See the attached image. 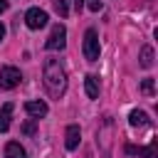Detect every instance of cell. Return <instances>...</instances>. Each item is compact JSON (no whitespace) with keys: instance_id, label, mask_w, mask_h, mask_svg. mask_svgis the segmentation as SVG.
<instances>
[{"instance_id":"obj_1","label":"cell","mask_w":158,"mask_h":158,"mask_svg":"<svg viewBox=\"0 0 158 158\" xmlns=\"http://www.w3.org/2000/svg\"><path fill=\"white\" fill-rule=\"evenodd\" d=\"M42 81H44V89L49 91V96L59 99L64 96L67 91V72H64V64L59 59H47L44 67H42Z\"/></svg>"},{"instance_id":"obj_2","label":"cell","mask_w":158,"mask_h":158,"mask_svg":"<svg viewBox=\"0 0 158 158\" xmlns=\"http://www.w3.org/2000/svg\"><path fill=\"white\" fill-rule=\"evenodd\" d=\"M81 52H84V59L89 62H96L99 54H101V44H99V35L94 27H89L84 32V44H81Z\"/></svg>"},{"instance_id":"obj_3","label":"cell","mask_w":158,"mask_h":158,"mask_svg":"<svg viewBox=\"0 0 158 158\" xmlns=\"http://www.w3.org/2000/svg\"><path fill=\"white\" fill-rule=\"evenodd\" d=\"M64 44H67V27L64 25H54L49 37H47V42H44V47L49 52H57V49H64Z\"/></svg>"},{"instance_id":"obj_4","label":"cell","mask_w":158,"mask_h":158,"mask_svg":"<svg viewBox=\"0 0 158 158\" xmlns=\"http://www.w3.org/2000/svg\"><path fill=\"white\" fill-rule=\"evenodd\" d=\"M20 81H22V74H20L17 67H2V69H0V86L15 89Z\"/></svg>"},{"instance_id":"obj_5","label":"cell","mask_w":158,"mask_h":158,"mask_svg":"<svg viewBox=\"0 0 158 158\" xmlns=\"http://www.w3.org/2000/svg\"><path fill=\"white\" fill-rule=\"evenodd\" d=\"M47 12L44 10H40V7H30L27 12H25V22H27V27L30 30H40V27H44L47 25Z\"/></svg>"},{"instance_id":"obj_6","label":"cell","mask_w":158,"mask_h":158,"mask_svg":"<svg viewBox=\"0 0 158 158\" xmlns=\"http://www.w3.org/2000/svg\"><path fill=\"white\" fill-rule=\"evenodd\" d=\"M79 138H81L79 126H77V123H69V126H67V133H64V146H67L69 151H74V148L79 146Z\"/></svg>"},{"instance_id":"obj_7","label":"cell","mask_w":158,"mask_h":158,"mask_svg":"<svg viewBox=\"0 0 158 158\" xmlns=\"http://www.w3.org/2000/svg\"><path fill=\"white\" fill-rule=\"evenodd\" d=\"M25 111H27V116H32V118H42V116H47V104L44 101H27L25 104Z\"/></svg>"},{"instance_id":"obj_8","label":"cell","mask_w":158,"mask_h":158,"mask_svg":"<svg viewBox=\"0 0 158 158\" xmlns=\"http://www.w3.org/2000/svg\"><path fill=\"white\" fill-rule=\"evenodd\" d=\"M126 153H141V156H146V158H158V143L156 141H151L146 148L143 146H126Z\"/></svg>"},{"instance_id":"obj_9","label":"cell","mask_w":158,"mask_h":158,"mask_svg":"<svg viewBox=\"0 0 158 158\" xmlns=\"http://www.w3.org/2000/svg\"><path fill=\"white\" fill-rule=\"evenodd\" d=\"M12 111H15V104H12V101H7V104H2V106H0V133H5V131L10 128Z\"/></svg>"},{"instance_id":"obj_10","label":"cell","mask_w":158,"mask_h":158,"mask_svg":"<svg viewBox=\"0 0 158 158\" xmlns=\"http://www.w3.org/2000/svg\"><path fill=\"white\" fill-rule=\"evenodd\" d=\"M84 91L89 99H99V77L96 74H86L84 77Z\"/></svg>"},{"instance_id":"obj_11","label":"cell","mask_w":158,"mask_h":158,"mask_svg":"<svg viewBox=\"0 0 158 158\" xmlns=\"http://www.w3.org/2000/svg\"><path fill=\"white\" fill-rule=\"evenodd\" d=\"M128 123H131L133 128H138V126H148L151 121H148L146 111H141V109H133V111L128 114Z\"/></svg>"},{"instance_id":"obj_12","label":"cell","mask_w":158,"mask_h":158,"mask_svg":"<svg viewBox=\"0 0 158 158\" xmlns=\"http://www.w3.org/2000/svg\"><path fill=\"white\" fill-rule=\"evenodd\" d=\"M5 158H27V153H25V148L17 141H10L5 146Z\"/></svg>"},{"instance_id":"obj_13","label":"cell","mask_w":158,"mask_h":158,"mask_svg":"<svg viewBox=\"0 0 158 158\" xmlns=\"http://www.w3.org/2000/svg\"><path fill=\"white\" fill-rule=\"evenodd\" d=\"M138 59H141V67H143V69H151V67H153V47L143 44V47H141V57H138Z\"/></svg>"},{"instance_id":"obj_14","label":"cell","mask_w":158,"mask_h":158,"mask_svg":"<svg viewBox=\"0 0 158 158\" xmlns=\"http://www.w3.org/2000/svg\"><path fill=\"white\" fill-rule=\"evenodd\" d=\"M54 2V10L59 12V17H67L69 15V5H67V0H52Z\"/></svg>"},{"instance_id":"obj_15","label":"cell","mask_w":158,"mask_h":158,"mask_svg":"<svg viewBox=\"0 0 158 158\" xmlns=\"http://www.w3.org/2000/svg\"><path fill=\"white\" fill-rule=\"evenodd\" d=\"M84 5H86V7L91 10V12H99V10L104 7V0H86Z\"/></svg>"},{"instance_id":"obj_16","label":"cell","mask_w":158,"mask_h":158,"mask_svg":"<svg viewBox=\"0 0 158 158\" xmlns=\"http://www.w3.org/2000/svg\"><path fill=\"white\" fill-rule=\"evenodd\" d=\"M141 89H143V94H153V79H151V77H146V79H143V84H141Z\"/></svg>"},{"instance_id":"obj_17","label":"cell","mask_w":158,"mask_h":158,"mask_svg":"<svg viewBox=\"0 0 158 158\" xmlns=\"http://www.w3.org/2000/svg\"><path fill=\"white\" fill-rule=\"evenodd\" d=\"M22 131H25V133H35V123H32V121H30V123H25V126H22Z\"/></svg>"},{"instance_id":"obj_18","label":"cell","mask_w":158,"mask_h":158,"mask_svg":"<svg viewBox=\"0 0 158 158\" xmlns=\"http://www.w3.org/2000/svg\"><path fill=\"white\" fill-rule=\"evenodd\" d=\"M5 10H7V0H0V15H2Z\"/></svg>"},{"instance_id":"obj_19","label":"cell","mask_w":158,"mask_h":158,"mask_svg":"<svg viewBox=\"0 0 158 158\" xmlns=\"http://www.w3.org/2000/svg\"><path fill=\"white\" fill-rule=\"evenodd\" d=\"M74 7H77V10H81V7H84V0H74Z\"/></svg>"},{"instance_id":"obj_20","label":"cell","mask_w":158,"mask_h":158,"mask_svg":"<svg viewBox=\"0 0 158 158\" xmlns=\"http://www.w3.org/2000/svg\"><path fill=\"white\" fill-rule=\"evenodd\" d=\"M2 37H5V25L0 22V42H2Z\"/></svg>"}]
</instances>
